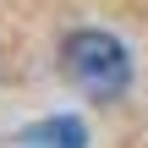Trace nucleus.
Returning <instances> with one entry per match:
<instances>
[{"mask_svg":"<svg viewBox=\"0 0 148 148\" xmlns=\"http://www.w3.org/2000/svg\"><path fill=\"white\" fill-rule=\"evenodd\" d=\"M60 71L93 93V99H115L126 82H132V55L115 33H99V27H82L60 44Z\"/></svg>","mask_w":148,"mask_h":148,"instance_id":"f257e3e1","label":"nucleus"},{"mask_svg":"<svg viewBox=\"0 0 148 148\" xmlns=\"http://www.w3.org/2000/svg\"><path fill=\"white\" fill-rule=\"evenodd\" d=\"M27 143H38V148H88V132H82V121L55 115V121H38L27 132Z\"/></svg>","mask_w":148,"mask_h":148,"instance_id":"f03ea898","label":"nucleus"}]
</instances>
